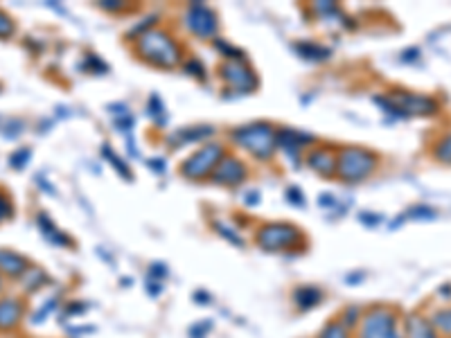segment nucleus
<instances>
[{"label": "nucleus", "mask_w": 451, "mask_h": 338, "mask_svg": "<svg viewBox=\"0 0 451 338\" xmlns=\"http://www.w3.org/2000/svg\"><path fill=\"white\" fill-rule=\"evenodd\" d=\"M138 52L145 61L160 68H174L183 56L181 45L165 30H147L138 34Z\"/></svg>", "instance_id": "obj_1"}, {"label": "nucleus", "mask_w": 451, "mask_h": 338, "mask_svg": "<svg viewBox=\"0 0 451 338\" xmlns=\"http://www.w3.org/2000/svg\"><path fill=\"white\" fill-rule=\"evenodd\" d=\"M275 131L271 124L266 122H257V124H248V127H242L233 133L235 142L239 147H244L246 151H251L255 158H271L275 151Z\"/></svg>", "instance_id": "obj_2"}, {"label": "nucleus", "mask_w": 451, "mask_h": 338, "mask_svg": "<svg viewBox=\"0 0 451 338\" xmlns=\"http://www.w3.org/2000/svg\"><path fill=\"white\" fill-rule=\"evenodd\" d=\"M359 338H404L399 316L388 307H375L361 318Z\"/></svg>", "instance_id": "obj_3"}, {"label": "nucleus", "mask_w": 451, "mask_h": 338, "mask_svg": "<svg viewBox=\"0 0 451 338\" xmlns=\"http://www.w3.org/2000/svg\"><path fill=\"white\" fill-rule=\"evenodd\" d=\"M377 104H381L383 109L402 115H436L438 113V102L425 98V95H415V93H402V91H390L386 98H377Z\"/></svg>", "instance_id": "obj_4"}, {"label": "nucleus", "mask_w": 451, "mask_h": 338, "mask_svg": "<svg viewBox=\"0 0 451 338\" xmlns=\"http://www.w3.org/2000/svg\"><path fill=\"white\" fill-rule=\"evenodd\" d=\"M377 165V156L361 147H345L339 151L337 158V174L348 183H357L370 176Z\"/></svg>", "instance_id": "obj_5"}, {"label": "nucleus", "mask_w": 451, "mask_h": 338, "mask_svg": "<svg viewBox=\"0 0 451 338\" xmlns=\"http://www.w3.org/2000/svg\"><path fill=\"white\" fill-rule=\"evenodd\" d=\"M222 158H224L222 144H206V147H201L194 156H190L183 162V169L181 171L188 178H206L210 171H215Z\"/></svg>", "instance_id": "obj_6"}, {"label": "nucleus", "mask_w": 451, "mask_h": 338, "mask_svg": "<svg viewBox=\"0 0 451 338\" xmlns=\"http://www.w3.org/2000/svg\"><path fill=\"white\" fill-rule=\"evenodd\" d=\"M298 239L300 230L293 228L291 224H268L257 233V244L264 250H286L293 244H298Z\"/></svg>", "instance_id": "obj_7"}, {"label": "nucleus", "mask_w": 451, "mask_h": 338, "mask_svg": "<svg viewBox=\"0 0 451 338\" xmlns=\"http://www.w3.org/2000/svg\"><path fill=\"white\" fill-rule=\"evenodd\" d=\"M224 82L237 93H253L257 89V75L244 61H228L222 68Z\"/></svg>", "instance_id": "obj_8"}, {"label": "nucleus", "mask_w": 451, "mask_h": 338, "mask_svg": "<svg viewBox=\"0 0 451 338\" xmlns=\"http://www.w3.org/2000/svg\"><path fill=\"white\" fill-rule=\"evenodd\" d=\"M185 25L192 34H197L201 38H208V36H215L219 30V23H217V16L213 9L204 7L201 3H194L185 14Z\"/></svg>", "instance_id": "obj_9"}, {"label": "nucleus", "mask_w": 451, "mask_h": 338, "mask_svg": "<svg viewBox=\"0 0 451 338\" xmlns=\"http://www.w3.org/2000/svg\"><path fill=\"white\" fill-rule=\"evenodd\" d=\"M246 178V169L237 158H222L219 165L213 171V180L219 183V185H239Z\"/></svg>", "instance_id": "obj_10"}, {"label": "nucleus", "mask_w": 451, "mask_h": 338, "mask_svg": "<svg viewBox=\"0 0 451 338\" xmlns=\"http://www.w3.org/2000/svg\"><path fill=\"white\" fill-rule=\"evenodd\" d=\"M404 338H438L436 327L422 314H408L404 321Z\"/></svg>", "instance_id": "obj_11"}, {"label": "nucleus", "mask_w": 451, "mask_h": 338, "mask_svg": "<svg viewBox=\"0 0 451 338\" xmlns=\"http://www.w3.org/2000/svg\"><path fill=\"white\" fill-rule=\"evenodd\" d=\"M23 318V305L14 298H3L0 300V330H12Z\"/></svg>", "instance_id": "obj_12"}, {"label": "nucleus", "mask_w": 451, "mask_h": 338, "mask_svg": "<svg viewBox=\"0 0 451 338\" xmlns=\"http://www.w3.org/2000/svg\"><path fill=\"white\" fill-rule=\"evenodd\" d=\"M27 259L12 253V250H0V270L5 275H12V277H21L23 273H27Z\"/></svg>", "instance_id": "obj_13"}, {"label": "nucleus", "mask_w": 451, "mask_h": 338, "mask_svg": "<svg viewBox=\"0 0 451 338\" xmlns=\"http://www.w3.org/2000/svg\"><path fill=\"white\" fill-rule=\"evenodd\" d=\"M305 142H312V135L298 133V131H293V129H282L280 133L275 135V144H277L280 149H284L286 153L298 151Z\"/></svg>", "instance_id": "obj_14"}, {"label": "nucleus", "mask_w": 451, "mask_h": 338, "mask_svg": "<svg viewBox=\"0 0 451 338\" xmlns=\"http://www.w3.org/2000/svg\"><path fill=\"white\" fill-rule=\"evenodd\" d=\"M309 165L323 176H332L337 171V158L330 149H316L309 153Z\"/></svg>", "instance_id": "obj_15"}, {"label": "nucleus", "mask_w": 451, "mask_h": 338, "mask_svg": "<svg viewBox=\"0 0 451 338\" xmlns=\"http://www.w3.org/2000/svg\"><path fill=\"white\" fill-rule=\"evenodd\" d=\"M321 291L316 286H303V289H296V293H293V302L298 305V309H303V312H307V309H312L321 302Z\"/></svg>", "instance_id": "obj_16"}, {"label": "nucleus", "mask_w": 451, "mask_h": 338, "mask_svg": "<svg viewBox=\"0 0 451 338\" xmlns=\"http://www.w3.org/2000/svg\"><path fill=\"white\" fill-rule=\"evenodd\" d=\"M38 228H41L43 235H45L47 239H50L52 244H56V246H68V244H70L68 237L56 230V226L52 224L50 217H47V215H38Z\"/></svg>", "instance_id": "obj_17"}, {"label": "nucleus", "mask_w": 451, "mask_h": 338, "mask_svg": "<svg viewBox=\"0 0 451 338\" xmlns=\"http://www.w3.org/2000/svg\"><path fill=\"white\" fill-rule=\"evenodd\" d=\"M429 321H431V325L436 327V332H443L445 336L451 338V307L436 309L434 316H431Z\"/></svg>", "instance_id": "obj_18"}, {"label": "nucleus", "mask_w": 451, "mask_h": 338, "mask_svg": "<svg viewBox=\"0 0 451 338\" xmlns=\"http://www.w3.org/2000/svg\"><path fill=\"white\" fill-rule=\"evenodd\" d=\"M296 52L303 54L305 59H328L330 56V50L314 43H296Z\"/></svg>", "instance_id": "obj_19"}, {"label": "nucleus", "mask_w": 451, "mask_h": 338, "mask_svg": "<svg viewBox=\"0 0 451 338\" xmlns=\"http://www.w3.org/2000/svg\"><path fill=\"white\" fill-rule=\"evenodd\" d=\"M213 133V129L210 127H199V129H183V131H178L176 133V138L174 142H194V140H201V138H206V135Z\"/></svg>", "instance_id": "obj_20"}, {"label": "nucleus", "mask_w": 451, "mask_h": 338, "mask_svg": "<svg viewBox=\"0 0 451 338\" xmlns=\"http://www.w3.org/2000/svg\"><path fill=\"white\" fill-rule=\"evenodd\" d=\"M434 158L451 165V133H447L443 140H438V144L434 147Z\"/></svg>", "instance_id": "obj_21"}, {"label": "nucleus", "mask_w": 451, "mask_h": 338, "mask_svg": "<svg viewBox=\"0 0 451 338\" xmlns=\"http://www.w3.org/2000/svg\"><path fill=\"white\" fill-rule=\"evenodd\" d=\"M319 338H350V332L345 330L341 323H330L323 327V332L319 334Z\"/></svg>", "instance_id": "obj_22"}, {"label": "nucleus", "mask_w": 451, "mask_h": 338, "mask_svg": "<svg viewBox=\"0 0 451 338\" xmlns=\"http://www.w3.org/2000/svg\"><path fill=\"white\" fill-rule=\"evenodd\" d=\"M104 156H107L111 162H113V167H115V171H120L124 178L127 180H131V169L124 165V160L122 158H118V156H113V151L109 149V147H104Z\"/></svg>", "instance_id": "obj_23"}, {"label": "nucleus", "mask_w": 451, "mask_h": 338, "mask_svg": "<svg viewBox=\"0 0 451 338\" xmlns=\"http://www.w3.org/2000/svg\"><path fill=\"white\" fill-rule=\"evenodd\" d=\"M357 321H359V309L357 307H348V312L343 314V318H341L339 323L345 327V330H350V327L357 325Z\"/></svg>", "instance_id": "obj_24"}, {"label": "nucleus", "mask_w": 451, "mask_h": 338, "mask_svg": "<svg viewBox=\"0 0 451 338\" xmlns=\"http://www.w3.org/2000/svg\"><path fill=\"white\" fill-rule=\"evenodd\" d=\"M215 228H217L219 233H222V235H224V237H226L228 241H233L235 246H244V241L239 239V235H237V233H233V230H230L228 226H224L222 221H215Z\"/></svg>", "instance_id": "obj_25"}, {"label": "nucleus", "mask_w": 451, "mask_h": 338, "mask_svg": "<svg viewBox=\"0 0 451 338\" xmlns=\"http://www.w3.org/2000/svg\"><path fill=\"white\" fill-rule=\"evenodd\" d=\"M14 34V23L5 12H0V38H7Z\"/></svg>", "instance_id": "obj_26"}, {"label": "nucleus", "mask_w": 451, "mask_h": 338, "mask_svg": "<svg viewBox=\"0 0 451 338\" xmlns=\"http://www.w3.org/2000/svg\"><path fill=\"white\" fill-rule=\"evenodd\" d=\"M27 160H30V149L16 151V153H12V158H9V162H12V167H16V169H21Z\"/></svg>", "instance_id": "obj_27"}, {"label": "nucleus", "mask_w": 451, "mask_h": 338, "mask_svg": "<svg viewBox=\"0 0 451 338\" xmlns=\"http://www.w3.org/2000/svg\"><path fill=\"white\" fill-rule=\"evenodd\" d=\"M217 43V47L222 50L224 54H230V59L233 61H242V50H237V47H233V45H228V43H224V41H215Z\"/></svg>", "instance_id": "obj_28"}, {"label": "nucleus", "mask_w": 451, "mask_h": 338, "mask_svg": "<svg viewBox=\"0 0 451 338\" xmlns=\"http://www.w3.org/2000/svg\"><path fill=\"white\" fill-rule=\"evenodd\" d=\"M12 217V203H9V199L0 192V221H5Z\"/></svg>", "instance_id": "obj_29"}, {"label": "nucleus", "mask_w": 451, "mask_h": 338, "mask_svg": "<svg viewBox=\"0 0 451 338\" xmlns=\"http://www.w3.org/2000/svg\"><path fill=\"white\" fill-rule=\"evenodd\" d=\"M54 305H56V298H50V300H47V305H43V307H41V312L32 316V321H34V323H41L43 318H47V314L52 312V307H54Z\"/></svg>", "instance_id": "obj_30"}, {"label": "nucleus", "mask_w": 451, "mask_h": 338, "mask_svg": "<svg viewBox=\"0 0 451 338\" xmlns=\"http://www.w3.org/2000/svg\"><path fill=\"white\" fill-rule=\"evenodd\" d=\"M289 199H291L293 206H305V197H303V192H300V190L291 187V190H289Z\"/></svg>", "instance_id": "obj_31"}, {"label": "nucleus", "mask_w": 451, "mask_h": 338, "mask_svg": "<svg viewBox=\"0 0 451 338\" xmlns=\"http://www.w3.org/2000/svg\"><path fill=\"white\" fill-rule=\"evenodd\" d=\"M185 68H188V72H197V77H204V75H206L204 66H201V63H199L197 59H192V61H190V63H188Z\"/></svg>", "instance_id": "obj_32"}, {"label": "nucleus", "mask_w": 451, "mask_h": 338, "mask_svg": "<svg viewBox=\"0 0 451 338\" xmlns=\"http://www.w3.org/2000/svg\"><path fill=\"white\" fill-rule=\"evenodd\" d=\"M0 284H3V282H0Z\"/></svg>", "instance_id": "obj_33"}]
</instances>
